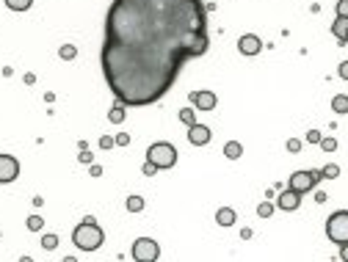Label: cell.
I'll return each mask as SVG.
<instances>
[{
    "label": "cell",
    "instance_id": "7c38bea8",
    "mask_svg": "<svg viewBox=\"0 0 348 262\" xmlns=\"http://www.w3.org/2000/svg\"><path fill=\"white\" fill-rule=\"evenodd\" d=\"M216 221H219L221 226H232L235 221H238V215H235V210H232V207H221V210L216 212Z\"/></svg>",
    "mask_w": 348,
    "mask_h": 262
},
{
    "label": "cell",
    "instance_id": "4316f807",
    "mask_svg": "<svg viewBox=\"0 0 348 262\" xmlns=\"http://www.w3.org/2000/svg\"><path fill=\"white\" fill-rule=\"evenodd\" d=\"M111 147H116V141L111 138V135H103V138H100V149H111Z\"/></svg>",
    "mask_w": 348,
    "mask_h": 262
},
{
    "label": "cell",
    "instance_id": "52a82bcc",
    "mask_svg": "<svg viewBox=\"0 0 348 262\" xmlns=\"http://www.w3.org/2000/svg\"><path fill=\"white\" fill-rule=\"evenodd\" d=\"M19 177V160L14 155H0V185L14 182Z\"/></svg>",
    "mask_w": 348,
    "mask_h": 262
},
{
    "label": "cell",
    "instance_id": "d4e9b609",
    "mask_svg": "<svg viewBox=\"0 0 348 262\" xmlns=\"http://www.w3.org/2000/svg\"><path fill=\"white\" fill-rule=\"evenodd\" d=\"M321 147H323V152H335V149H337V141L335 138H321Z\"/></svg>",
    "mask_w": 348,
    "mask_h": 262
},
{
    "label": "cell",
    "instance_id": "1f68e13d",
    "mask_svg": "<svg viewBox=\"0 0 348 262\" xmlns=\"http://www.w3.org/2000/svg\"><path fill=\"white\" fill-rule=\"evenodd\" d=\"M288 149H290V152H298V149H301V141H298V138H290L288 141Z\"/></svg>",
    "mask_w": 348,
    "mask_h": 262
},
{
    "label": "cell",
    "instance_id": "603a6c76",
    "mask_svg": "<svg viewBox=\"0 0 348 262\" xmlns=\"http://www.w3.org/2000/svg\"><path fill=\"white\" fill-rule=\"evenodd\" d=\"M321 174H323V177H329V179H335V177H337V174H340V166H337V163H329V166H326V168H323V171H321Z\"/></svg>",
    "mask_w": 348,
    "mask_h": 262
},
{
    "label": "cell",
    "instance_id": "44dd1931",
    "mask_svg": "<svg viewBox=\"0 0 348 262\" xmlns=\"http://www.w3.org/2000/svg\"><path fill=\"white\" fill-rule=\"evenodd\" d=\"M25 226H28L31 232H39L42 226H45V221H42V215H31V218L25 221Z\"/></svg>",
    "mask_w": 348,
    "mask_h": 262
},
{
    "label": "cell",
    "instance_id": "83f0119b",
    "mask_svg": "<svg viewBox=\"0 0 348 262\" xmlns=\"http://www.w3.org/2000/svg\"><path fill=\"white\" fill-rule=\"evenodd\" d=\"M141 171H144V177H155V171H158V166H155V163H149V160H147V163H144V168H141Z\"/></svg>",
    "mask_w": 348,
    "mask_h": 262
},
{
    "label": "cell",
    "instance_id": "277c9868",
    "mask_svg": "<svg viewBox=\"0 0 348 262\" xmlns=\"http://www.w3.org/2000/svg\"><path fill=\"white\" fill-rule=\"evenodd\" d=\"M147 160L155 163L158 168H172L174 163H177V149H174L169 141H158V144H152V147L147 149Z\"/></svg>",
    "mask_w": 348,
    "mask_h": 262
},
{
    "label": "cell",
    "instance_id": "ba28073f",
    "mask_svg": "<svg viewBox=\"0 0 348 262\" xmlns=\"http://www.w3.org/2000/svg\"><path fill=\"white\" fill-rule=\"evenodd\" d=\"M191 103L196 105V110H216V105H219V97L213 94V91H193L191 94Z\"/></svg>",
    "mask_w": 348,
    "mask_h": 262
},
{
    "label": "cell",
    "instance_id": "6da1fadb",
    "mask_svg": "<svg viewBox=\"0 0 348 262\" xmlns=\"http://www.w3.org/2000/svg\"><path fill=\"white\" fill-rule=\"evenodd\" d=\"M205 0H114L100 52L111 94L144 108L174 89L188 58L207 52Z\"/></svg>",
    "mask_w": 348,
    "mask_h": 262
},
{
    "label": "cell",
    "instance_id": "5bb4252c",
    "mask_svg": "<svg viewBox=\"0 0 348 262\" xmlns=\"http://www.w3.org/2000/svg\"><path fill=\"white\" fill-rule=\"evenodd\" d=\"M124 108H127V105H122V103L114 105V108L108 110V122H111V124H122L124 116H127V113H124Z\"/></svg>",
    "mask_w": 348,
    "mask_h": 262
},
{
    "label": "cell",
    "instance_id": "d6986e66",
    "mask_svg": "<svg viewBox=\"0 0 348 262\" xmlns=\"http://www.w3.org/2000/svg\"><path fill=\"white\" fill-rule=\"evenodd\" d=\"M127 210L130 212H141L144 210V199L141 196H130L127 199Z\"/></svg>",
    "mask_w": 348,
    "mask_h": 262
},
{
    "label": "cell",
    "instance_id": "ac0fdd59",
    "mask_svg": "<svg viewBox=\"0 0 348 262\" xmlns=\"http://www.w3.org/2000/svg\"><path fill=\"white\" fill-rule=\"evenodd\" d=\"M180 122L188 124V127H191V124H196V110H193V108H182L180 110Z\"/></svg>",
    "mask_w": 348,
    "mask_h": 262
},
{
    "label": "cell",
    "instance_id": "836d02e7",
    "mask_svg": "<svg viewBox=\"0 0 348 262\" xmlns=\"http://www.w3.org/2000/svg\"><path fill=\"white\" fill-rule=\"evenodd\" d=\"M340 260H343V262H348V243H346V246H340Z\"/></svg>",
    "mask_w": 348,
    "mask_h": 262
},
{
    "label": "cell",
    "instance_id": "8fae6325",
    "mask_svg": "<svg viewBox=\"0 0 348 262\" xmlns=\"http://www.w3.org/2000/svg\"><path fill=\"white\" fill-rule=\"evenodd\" d=\"M238 50L243 52V55H257V52L263 50V42H260V36H254V33H246V36L238 39Z\"/></svg>",
    "mask_w": 348,
    "mask_h": 262
},
{
    "label": "cell",
    "instance_id": "f546056e",
    "mask_svg": "<svg viewBox=\"0 0 348 262\" xmlns=\"http://www.w3.org/2000/svg\"><path fill=\"white\" fill-rule=\"evenodd\" d=\"M307 141H309V144H321V133H318V130H309Z\"/></svg>",
    "mask_w": 348,
    "mask_h": 262
},
{
    "label": "cell",
    "instance_id": "9c48e42d",
    "mask_svg": "<svg viewBox=\"0 0 348 262\" xmlns=\"http://www.w3.org/2000/svg\"><path fill=\"white\" fill-rule=\"evenodd\" d=\"M298 205H301V193H296L293 188L282 191V193H279V199H277V207H279V210H285V212L298 210Z\"/></svg>",
    "mask_w": 348,
    "mask_h": 262
},
{
    "label": "cell",
    "instance_id": "e0dca14e",
    "mask_svg": "<svg viewBox=\"0 0 348 262\" xmlns=\"http://www.w3.org/2000/svg\"><path fill=\"white\" fill-rule=\"evenodd\" d=\"M6 6L11 8V11H28V8L33 6V0H6Z\"/></svg>",
    "mask_w": 348,
    "mask_h": 262
},
{
    "label": "cell",
    "instance_id": "4dcf8cb0",
    "mask_svg": "<svg viewBox=\"0 0 348 262\" xmlns=\"http://www.w3.org/2000/svg\"><path fill=\"white\" fill-rule=\"evenodd\" d=\"M77 160H80V163H91V160H94V157H91V152H89V149H80V155H77Z\"/></svg>",
    "mask_w": 348,
    "mask_h": 262
},
{
    "label": "cell",
    "instance_id": "5b68a950",
    "mask_svg": "<svg viewBox=\"0 0 348 262\" xmlns=\"http://www.w3.org/2000/svg\"><path fill=\"white\" fill-rule=\"evenodd\" d=\"M161 257V246L155 243L152 237H138L133 243V260L138 262H155Z\"/></svg>",
    "mask_w": 348,
    "mask_h": 262
},
{
    "label": "cell",
    "instance_id": "30bf717a",
    "mask_svg": "<svg viewBox=\"0 0 348 262\" xmlns=\"http://www.w3.org/2000/svg\"><path fill=\"white\" fill-rule=\"evenodd\" d=\"M210 127H205V124H191L188 127V141H191L193 147H205V144H210Z\"/></svg>",
    "mask_w": 348,
    "mask_h": 262
},
{
    "label": "cell",
    "instance_id": "2e32d148",
    "mask_svg": "<svg viewBox=\"0 0 348 262\" xmlns=\"http://www.w3.org/2000/svg\"><path fill=\"white\" fill-rule=\"evenodd\" d=\"M332 110H335V113H348V97L337 94L335 100H332Z\"/></svg>",
    "mask_w": 348,
    "mask_h": 262
},
{
    "label": "cell",
    "instance_id": "e575fe53",
    "mask_svg": "<svg viewBox=\"0 0 348 262\" xmlns=\"http://www.w3.org/2000/svg\"><path fill=\"white\" fill-rule=\"evenodd\" d=\"M346 42H348V33H346Z\"/></svg>",
    "mask_w": 348,
    "mask_h": 262
},
{
    "label": "cell",
    "instance_id": "7402d4cb",
    "mask_svg": "<svg viewBox=\"0 0 348 262\" xmlns=\"http://www.w3.org/2000/svg\"><path fill=\"white\" fill-rule=\"evenodd\" d=\"M257 215L260 218H271L274 215V205H271V202H263V205L257 207Z\"/></svg>",
    "mask_w": 348,
    "mask_h": 262
},
{
    "label": "cell",
    "instance_id": "d6a6232c",
    "mask_svg": "<svg viewBox=\"0 0 348 262\" xmlns=\"http://www.w3.org/2000/svg\"><path fill=\"white\" fill-rule=\"evenodd\" d=\"M340 77H343V80H348V61H343V64H340Z\"/></svg>",
    "mask_w": 348,
    "mask_h": 262
},
{
    "label": "cell",
    "instance_id": "f1b7e54d",
    "mask_svg": "<svg viewBox=\"0 0 348 262\" xmlns=\"http://www.w3.org/2000/svg\"><path fill=\"white\" fill-rule=\"evenodd\" d=\"M114 141H116V147H127V144H130V135L127 133H119Z\"/></svg>",
    "mask_w": 348,
    "mask_h": 262
},
{
    "label": "cell",
    "instance_id": "4fadbf2b",
    "mask_svg": "<svg viewBox=\"0 0 348 262\" xmlns=\"http://www.w3.org/2000/svg\"><path fill=\"white\" fill-rule=\"evenodd\" d=\"M332 33H335L340 42H346V33H348V17H337L335 25H332Z\"/></svg>",
    "mask_w": 348,
    "mask_h": 262
},
{
    "label": "cell",
    "instance_id": "3957f363",
    "mask_svg": "<svg viewBox=\"0 0 348 262\" xmlns=\"http://www.w3.org/2000/svg\"><path fill=\"white\" fill-rule=\"evenodd\" d=\"M326 235L332 243L337 246H346L348 243V210H337L329 215L326 221Z\"/></svg>",
    "mask_w": 348,
    "mask_h": 262
},
{
    "label": "cell",
    "instance_id": "9a60e30c",
    "mask_svg": "<svg viewBox=\"0 0 348 262\" xmlns=\"http://www.w3.org/2000/svg\"><path fill=\"white\" fill-rule=\"evenodd\" d=\"M224 155L230 160H238L240 155H243V147H240V141H227V147H224Z\"/></svg>",
    "mask_w": 348,
    "mask_h": 262
},
{
    "label": "cell",
    "instance_id": "484cf974",
    "mask_svg": "<svg viewBox=\"0 0 348 262\" xmlns=\"http://www.w3.org/2000/svg\"><path fill=\"white\" fill-rule=\"evenodd\" d=\"M337 17H348V0H337Z\"/></svg>",
    "mask_w": 348,
    "mask_h": 262
},
{
    "label": "cell",
    "instance_id": "7a4b0ae2",
    "mask_svg": "<svg viewBox=\"0 0 348 262\" xmlns=\"http://www.w3.org/2000/svg\"><path fill=\"white\" fill-rule=\"evenodd\" d=\"M105 240V232L100 229L94 218H86L83 224H77L75 232H72V243L77 246L80 251H97Z\"/></svg>",
    "mask_w": 348,
    "mask_h": 262
},
{
    "label": "cell",
    "instance_id": "ffe728a7",
    "mask_svg": "<svg viewBox=\"0 0 348 262\" xmlns=\"http://www.w3.org/2000/svg\"><path fill=\"white\" fill-rule=\"evenodd\" d=\"M58 55L64 58V61H72V58L77 55V47H75V45H64L61 50H58Z\"/></svg>",
    "mask_w": 348,
    "mask_h": 262
},
{
    "label": "cell",
    "instance_id": "cb8c5ba5",
    "mask_svg": "<svg viewBox=\"0 0 348 262\" xmlns=\"http://www.w3.org/2000/svg\"><path fill=\"white\" fill-rule=\"evenodd\" d=\"M42 246H45L47 251H53V249L58 246V237H56V235H45V237H42Z\"/></svg>",
    "mask_w": 348,
    "mask_h": 262
},
{
    "label": "cell",
    "instance_id": "8992f818",
    "mask_svg": "<svg viewBox=\"0 0 348 262\" xmlns=\"http://www.w3.org/2000/svg\"><path fill=\"white\" fill-rule=\"evenodd\" d=\"M321 179H323V174H321V171H312V168H309V171H296L293 177H290V188L304 196V193L312 191V188H315Z\"/></svg>",
    "mask_w": 348,
    "mask_h": 262
}]
</instances>
